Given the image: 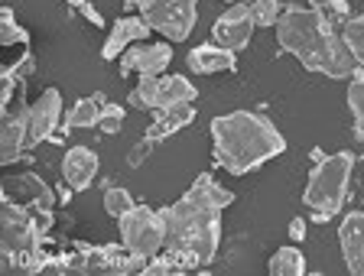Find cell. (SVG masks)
Wrapping results in <instances>:
<instances>
[{
  "instance_id": "cell-18",
  "label": "cell",
  "mask_w": 364,
  "mask_h": 276,
  "mask_svg": "<svg viewBox=\"0 0 364 276\" xmlns=\"http://www.w3.org/2000/svg\"><path fill=\"white\" fill-rule=\"evenodd\" d=\"M192 121H196V108H192V104H176V108H169V111H156V121L150 123L146 140L159 143V140L179 133L182 127H189Z\"/></svg>"
},
{
  "instance_id": "cell-19",
  "label": "cell",
  "mask_w": 364,
  "mask_h": 276,
  "mask_svg": "<svg viewBox=\"0 0 364 276\" xmlns=\"http://www.w3.org/2000/svg\"><path fill=\"white\" fill-rule=\"evenodd\" d=\"M105 104H107V98L105 94H91V98H78L72 108H68V114H65V123H62V131H78V127H98V121H101V114H105Z\"/></svg>"
},
{
  "instance_id": "cell-36",
  "label": "cell",
  "mask_w": 364,
  "mask_h": 276,
  "mask_svg": "<svg viewBox=\"0 0 364 276\" xmlns=\"http://www.w3.org/2000/svg\"><path fill=\"white\" fill-rule=\"evenodd\" d=\"M225 4H237V0H225Z\"/></svg>"
},
{
  "instance_id": "cell-25",
  "label": "cell",
  "mask_w": 364,
  "mask_h": 276,
  "mask_svg": "<svg viewBox=\"0 0 364 276\" xmlns=\"http://www.w3.org/2000/svg\"><path fill=\"white\" fill-rule=\"evenodd\" d=\"M247 7H250L254 23L264 26V30L277 26V20H280V13H283V4H280V0H250Z\"/></svg>"
},
{
  "instance_id": "cell-31",
  "label": "cell",
  "mask_w": 364,
  "mask_h": 276,
  "mask_svg": "<svg viewBox=\"0 0 364 276\" xmlns=\"http://www.w3.org/2000/svg\"><path fill=\"white\" fill-rule=\"evenodd\" d=\"M153 146H156V143H153V140H140V143H136L134 146V150H130V153H127V162H130V166H140V162H144L146 160V156H150L153 153Z\"/></svg>"
},
{
  "instance_id": "cell-15",
  "label": "cell",
  "mask_w": 364,
  "mask_h": 276,
  "mask_svg": "<svg viewBox=\"0 0 364 276\" xmlns=\"http://www.w3.org/2000/svg\"><path fill=\"white\" fill-rule=\"evenodd\" d=\"M98 176V153L91 146H68L62 156V179L72 192H85Z\"/></svg>"
},
{
  "instance_id": "cell-22",
  "label": "cell",
  "mask_w": 364,
  "mask_h": 276,
  "mask_svg": "<svg viewBox=\"0 0 364 276\" xmlns=\"http://www.w3.org/2000/svg\"><path fill=\"white\" fill-rule=\"evenodd\" d=\"M345 98H348V108H351V117H355V143H364V72L358 69L355 75L348 78V92H345Z\"/></svg>"
},
{
  "instance_id": "cell-29",
  "label": "cell",
  "mask_w": 364,
  "mask_h": 276,
  "mask_svg": "<svg viewBox=\"0 0 364 276\" xmlns=\"http://www.w3.org/2000/svg\"><path fill=\"white\" fill-rule=\"evenodd\" d=\"M4 72H7V75H14L20 84H26V82H30V75H33V72H36V59H33L30 46L23 49V55H20V59H16L14 65H7V69H4Z\"/></svg>"
},
{
  "instance_id": "cell-9",
  "label": "cell",
  "mask_w": 364,
  "mask_h": 276,
  "mask_svg": "<svg viewBox=\"0 0 364 276\" xmlns=\"http://www.w3.org/2000/svg\"><path fill=\"white\" fill-rule=\"evenodd\" d=\"M254 30H257V23H254L247 4H231L212 23V43L231 49V53H241V49H247Z\"/></svg>"
},
{
  "instance_id": "cell-32",
  "label": "cell",
  "mask_w": 364,
  "mask_h": 276,
  "mask_svg": "<svg viewBox=\"0 0 364 276\" xmlns=\"http://www.w3.org/2000/svg\"><path fill=\"white\" fill-rule=\"evenodd\" d=\"M78 10H82V16H85V20H88L91 26H105V16H101L98 10H95V4H82V7H78Z\"/></svg>"
},
{
  "instance_id": "cell-3",
  "label": "cell",
  "mask_w": 364,
  "mask_h": 276,
  "mask_svg": "<svg viewBox=\"0 0 364 276\" xmlns=\"http://www.w3.org/2000/svg\"><path fill=\"white\" fill-rule=\"evenodd\" d=\"M166 218V257L176 270H198L215 260L221 247V211L202 205L189 192L163 208Z\"/></svg>"
},
{
  "instance_id": "cell-23",
  "label": "cell",
  "mask_w": 364,
  "mask_h": 276,
  "mask_svg": "<svg viewBox=\"0 0 364 276\" xmlns=\"http://www.w3.org/2000/svg\"><path fill=\"white\" fill-rule=\"evenodd\" d=\"M341 36H345V43H348L351 55H355V62H358V69L364 72V13L348 16V20L341 23Z\"/></svg>"
},
{
  "instance_id": "cell-33",
  "label": "cell",
  "mask_w": 364,
  "mask_h": 276,
  "mask_svg": "<svg viewBox=\"0 0 364 276\" xmlns=\"http://www.w3.org/2000/svg\"><path fill=\"white\" fill-rule=\"evenodd\" d=\"M289 241H306V218H293L289 221Z\"/></svg>"
},
{
  "instance_id": "cell-7",
  "label": "cell",
  "mask_w": 364,
  "mask_h": 276,
  "mask_svg": "<svg viewBox=\"0 0 364 276\" xmlns=\"http://www.w3.org/2000/svg\"><path fill=\"white\" fill-rule=\"evenodd\" d=\"M196 98L198 88L186 75H153V78H140L127 101L134 108L156 114V111H169L176 104H192Z\"/></svg>"
},
{
  "instance_id": "cell-21",
  "label": "cell",
  "mask_w": 364,
  "mask_h": 276,
  "mask_svg": "<svg viewBox=\"0 0 364 276\" xmlns=\"http://www.w3.org/2000/svg\"><path fill=\"white\" fill-rule=\"evenodd\" d=\"M267 270H270V276H303L306 273V257L299 247H280V250L270 257V263H267Z\"/></svg>"
},
{
  "instance_id": "cell-34",
  "label": "cell",
  "mask_w": 364,
  "mask_h": 276,
  "mask_svg": "<svg viewBox=\"0 0 364 276\" xmlns=\"http://www.w3.org/2000/svg\"><path fill=\"white\" fill-rule=\"evenodd\" d=\"M127 4H130V7H136V10H146L153 0H127Z\"/></svg>"
},
{
  "instance_id": "cell-26",
  "label": "cell",
  "mask_w": 364,
  "mask_h": 276,
  "mask_svg": "<svg viewBox=\"0 0 364 276\" xmlns=\"http://www.w3.org/2000/svg\"><path fill=\"white\" fill-rule=\"evenodd\" d=\"M0 43H4V49L7 46H30V33L23 30V26H16V20H14V10L10 7H4V13H0Z\"/></svg>"
},
{
  "instance_id": "cell-8",
  "label": "cell",
  "mask_w": 364,
  "mask_h": 276,
  "mask_svg": "<svg viewBox=\"0 0 364 276\" xmlns=\"http://www.w3.org/2000/svg\"><path fill=\"white\" fill-rule=\"evenodd\" d=\"M153 33L166 36V43H186L196 30L198 0H153L146 10H140Z\"/></svg>"
},
{
  "instance_id": "cell-10",
  "label": "cell",
  "mask_w": 364,
  "mask_h": 276,
  "mask_svg": "<svg viewBox=\"0 0 364 276\" xmlns=\"http://www.w3.org/2000/svg\"><path fill=\"white\" fill-rule=\"evenodd\" d=\"M169 62H173V46L169 43H134L124 49L121 55V75L130 78L136 72L140 78H153V75H166Z\"/></svg>"
},
{
  "instance_id": "cell-1",
  "label": "cell",
  "mask_w": 364,
  "mask_h": 276,
  "mask_svg": "<svg viewBox=\"0 0 364 276\" xmlns=\"http://www.w3.org/2000/svg\"><path fill=\"white\" fill-rule=\"evenodd\" d=\"M277 43L287 55H293L306 72L335 78V82H348L358 72V62L351 55L348 43L341 36V26H332L328 20L316 13L312 7H283L277 20Z\"/></svg>"
},
{
  "instance_id": "cell-20",
  "label": "cell",
  "mask_w": 364,
  "mask_h": 276,
  "mask_svg": "<svg viewBox=\"0 0 364 276\" xmlns=\"http://www.w3.org/2000/svg\"><path fill=\"white\" fill-rule=\"evenodd\" d=\"M186 192L192 195V199H198L202 205H208V208H218V211H225L231 202H235V195L228 192L225 185H218L212 179V172H202V176H196V182L186 189Z\"/></svg>"
},
{
  "instance_id": "cell-17",
  "label": "cell",
  "mask_w": 364,
  "mask_h": 276,
  "mask_svg": "<svg viewBox=\"0 0 364 276\" xmlns=\"http://www.w3.org/2000/svg\"><path fill=\"white\" fill-rule=\"evenodd\" d=\"M186 65L196 75H218V72H237V53L218 46V43H202L186 55Z\"/></svg>"
},
{
  "instance_id": "cell-16",
  "label": "cell",
  "mask_w": 364,
  "mask_h": 276,
  "mask_svg": "<svg viewBox=\"0 0 364 276\" xmlns=\"http://www.w3.org/2000/svg\"><path fill=\"white\" fill-rule=\"evenodd\" d=\"M150 23H146L144 16H121V20H114V26L107 30V39L105 46H101V59L111 62V59H121L124 49L134 46V43H144L150 36Z\"/></svg>"
},
{
  "instance_id": "cell-6",
  "label": "cell",
  "mask_w": 364,
  "mask_h": 276,
  "mask_svg": "<svg viewBox=\"0 0 364 276\" xmlns=\"http://www.w3.org/2000/svg\"><path fill=\"white\" fill-rule=\"evenodd\" d=\"M117 228H121V244L130 257L153 260V257H159V250H166V218H163V208L153 211L150 205H134L124 218H117Z\"/></svg>"
},
{
  "instance_id": "cell-4",
  "label": "cell",
  "mask_w": 364,
  "mask_h": 276,
  "mask_svg": "<svg viewBox=\"0 0 364 276\" xmlns=\"http://www.w3.org/2000/svg\"><path fill=\"white\" fill-rule=\"evenodd\" d=\"M55 224V208H23L16 202H4L0 211V253L16 270H39L49 263L43 253V241Z\"/></svg>"
},
{
  "instance_id": "cell-24",
  "label": "cell",
  "mask_w": 364,
  "mask_h": 276,
  "mask_svg": "<svg viewBox=\"0 0 364 276\" xmlns=\"http://www.w3.org/2000/svg\"><path fill=\"white\" fill-rule=\"evenodd\" d=\"M134 205H136L134 195H130L124 185H105V211L114 218V221L127 215Z\"/></svg>"
},
{
  "instance_id": "cell-12",
  "label": "cell",
  "mask_w": 364,
  "mask_h": 276,
  "mask_svg": "<svg viewBox=\"0 0 364 276\" xmlns=\"http://www.w3.org/2000/svg\"><path fill=\"white\" fill-rule=\"evenodd\" d=\"M0 202H16L23 208H55V189L46 185L36 172H23L4 182Z\"/></svg>"
},
{
  "instance_id": "cell-11",
  "label": "cell",
  "mask_w": 364,
  "mask_h": 276,
  "mask_svg": "<svg viewBox=\"0 0 364 276\" xmlns=\"http://www.w3.org/2000/svg\"><path fill=\"white\" fill-rule=\"evenodd\" d=\"M62 123V94L59 88H46L30 104V150L39 143H53Z\"/></svg>"
},
{
  "instance_id": "cell-13",
  "label": "cell",
  "mask_w": 364,
  "mask_h": 276,
  "mask_svg": "<svg viewBox=\"0 0 364 276\" xmlns=\"http://www.w3.org/2000/svg\"><path fill=\"white\" fill-rule=\"evenodd\" d=\"M30 150V104H20L14 114H4L0 123V162L23 160V153Z\"/></svg>"
},
{
  "instance_id": "cell-27",
  "label": "cell",
  "mask_w": 364,
  "mask_h": 276,
  "mask_svg": "<svg viewBox=\"0 0 364 276\" xmlns=\"http://www.w3.org/2000/svg\"><path fill=\"white\" fill-rule=\"evenodd\" d=\"M309 7L332 26H341L348 20V0H309Z\"/></svg>"
},
{
  "instance_id": "cell-35",
  "label": "cell",
  "mask_w": 364,
  "mask_h": 276,
  "mask_svg": "<svg viewBox=\"0 0 364 276\" xmlns=\"http://www.w3.org/2000/svg\"><path fill=\"white\" fill-rule=\"evenodd\" d=\"M65 4H68V7H75V10H78L82 4H88V0H65Z\"/></svg>"
},
{
  "instance_id": "cell-30",
  "label": "cell",
  "mask_w": 364,
  "mask_h": 276,
  "mask_svg": "<svg viewBox=\"0 0 364 276\" xmlns=\"http://www.w3.org/2000/svg\"><path fill=\"white\" fill-rule=\"evenodd\" d=\"M140 273L144 276H166V273H179V270H176V263L169 260V257H153V263H146V267H140Z\"/></svg>"
},
{
  "instance_id": "cell-28",
  "label": "cell",
  "mask_w": 364,
  "mask_h": 276,
  "mask_svg": "<svg viewBox=\"0 0 364 276\" xmlns=\"http://www.w3.org/2000/svg\"><path fill=\"white\" fill-rule=\"evenodd\" d=\"M124 117H127V111H124L121 104H111V101H107V104H105V114H101V121H98V131L107 133V137L121 133Z\"/></svg>"
},
{
  "instance_id": "cell-14",
  "label": "cell",
  "mask_w": 364,
  "mask_h": 276,
  "mask_svg": "<svg viewBox=\"0 0 364 276\" xmlns=\"http://www.w3.org/2000/svg\"><path fill=\"white\" fill-rule=\"evenodd\" d=\"M338 247L348 273L364 276V211H345L338 224Z\"/></svg>"
},
{
  "instance_id": "cell-2",
  "label": "cell",
  "mask_w": 364,
  "mask_h": 276,
  "mask_svg": "<svg viewBox=\"0 0 364 276\" xmlns=\"http://www.w3.org/2000/svg\"><path fill=\"white\" fill-rule=\"evenodd\" d=\"M208 133H212L215 162L231 176H247L264 162L287 153V137L260 111L218 114L212 121V127H208Z\"/></svg>"
},
{
  "instance_id": "cell-5",
  "label": "cell",
  "mask_w": 364,
  "mask_h": 276,
  "mask_svg": "<svg viewBox=\"0 0 364 276\" xmlns=\"http://www.w3.org/2000/svg\"><path fill=\"white\" fill-rule=\"evenodd\" d=\"M358 156L351 150L326 156L322 150H312V169L303 189V205L312 211V221H332L341 215V208L348 202V185L355 172Z\"/></svg>"
}]
</instances>
